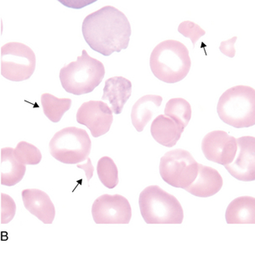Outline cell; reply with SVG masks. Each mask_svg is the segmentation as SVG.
Listing matches in <instances>:
<instances>
[{"label":"cell","mask_w":255,"mask_h":254,"mask_svg":"<svg viewBox=\"0 0 255 254\" xmlns=\"http://www.w3.org/2000/svg\"><path fill=\"white\" fill-rule=\"evenodd\" d=\"M13 153L18 161L25 165H35L40 164L42 159V154L39 150V148L24 141H21L17 144L16 148L13 149Z\"/></svg>","instance_id":"obj_23"},{"label":"cell","mask_w":255,"mask_h":254,"mask_svg":"<svg viewBox=\"0 0 255 254\" xmlns=\"http://www.w3.org/2000/svg\"><path fill=\"white\" fill-rule=\"evenodd\" d=\"M162 101L163 98L159 95H145L136 102L131 112V120L138 132H142L149 124Z\"/></svg>","instance_id":"obj_17"},{"label":"cell","mask_w":255,"mask_h":254,"mask_svg":"<svg viewBox=\"0 0 255 254\" xmlns=\"http://www.w3.org/2000/svg\"><path fill=\"white\" fill-rule=\"evenodd\" d=\"M165 115L185 129L191 120V104L184 98H171L165 105Z\"/></svg>","instance_id":"obj_21"},{"label":"cell","mask_w":255,"mask_h":254,"mask_svg":"<svg viewBox=\"0 0 255 254\" xmlns=\"http://www.w3.org/2000/svg\"><path fill=\"white\" fill-rule=\"evenodd\" d=\"M236 40L237 37L235 36V37H233L229 40L223 41V42L221 43V51H222L225 56L233 58V57L235 56V54H236V50H235V48H234V44L236 42Z\"/></svg>","instance_id":"obj_26"},{"label":"cell","mask_w":255,"mask_h":254,"mask_svg":"<svg viewBox=\"0 0 255 254\" xmlns=\"http://www.w3.org/2000/svg\"><path fill=\"white\" fill-rule=\"evenodd\" d=\"M178 31L185 37L191 39L192 45L194 47L200 38L206 34L204 29H202L198 24H196L194 22L189 21V20L182 22L180 24L178 27Z\"/></svg>","instance_id":"obj_24"},{"label":"cell","mask_w":255,"mask_h":254,"mask_svg":"<svg viewBox=\"0 0 255 254\" xmlns=\"http://www.w3.org/2000/svg\"><path fill=\"white\" fill-rule=\"evenodd\" d=\"M26 171L25 164L16 159L13 149L9 147L1 149V185L13 186L20 182Z\"/></svg>","instance_id":"obj_18"},{"label":"cell","mask_w":255,"mask_h":254,"mask_svg":"<svg viewBox=\"0 0 255 254\" xmlns=\"http://www.w3.org/2000/svg\"><path fill=\"white\" fill-rule=\"evenodd\" d=\"M225 217L228 224H255V197L245 196L234 199L227 208Z\"/></svg>","instance_id":"obj_19"},{"label":"cell","mask_w":255,"mask_h":254,"mask_svg":"<svg viewBox=\"0 0 255 254\" xmlns=\"http://www.w3.org/2000/svg\"><path fill=\"white\" fill-rule=\"evenodd\" d=\"M97 172L102 184L109 189H114L120 182L119 170L110 157H102L97 164Z\"/></svg>","instance_id":"obj_22"},{"label":"cell","mask_w":255,"mask_h":254,"mask_svg":"<svg viewBox=\"0 0 255 254\" xmlns=\"http://www.w3.org/2000/svg\"><path fill=\"white\" fill-rule=\"evenodd\" d=\"M223 185V178L217 169L199 164L197 177L184 190L193 196L206 198L218 193Z\"/></svg>","instance_id":"obj_14"},{"label":"cell","mask_w":255,"mask_h":254,"mask_svg":"<svg viewBox=\"0 0 255 254\" xmlns=\"http://www.w3.org/2000/svg\"><path fill=\"white\" fill-rule=\"evenodd\" d=\"M236 155L230 164L225 165L229 174L240 181L255 180V138L245 136L236 138Z\"/></svg>","instance_id":"obj_12"},{"label":"cell","mask_w":255,"mask_h":254,"mask_svg":"<svg viewBox=\"0 0 255 254\" xmlns=\"http://www.w3.org/2000/svg\"><path fill=\"white\" fill-rule=\"evenodd\" d=\"M1 223L7 224L13 219L16 212V205L13 199L6 194H1Z\"/></svg>","instance_id":"obj_25"},{"label":"cell","mask_w":255,"mask_h":254,"mask_svg":"<svg viewBox=\"0 0 255 254\" xmlns=\"http://www.w3.org/2000/svg\"><path fill=\"white\" fill-rule=\"evenodd\" d=\"M183 132L184 128L170 118L162 114L154 119L150 127V132L154 140L167 148L174 147Z\"/></svg>","instance_id":"obj_16"},{"label":"cell","mask_w":255,"mask_h":254,"mask_svg":"<svg viewBox=\"0 0 255 254\" xmlns=\"http://www.w3.org/2000/svg\"><path fill=\"white\" fill-rule=\"evenodd\" d=\"M217 112L220 120L236 128L255 125V90L249 86H236L222 94Z\"/></svg>","instance_id":"obj_4"},{"label":"cell","mask_w":255,"mask_h":254,"mask_svg":"<svg viewBox=\"0 0 255 254\" xmlns=\"http://www.w3.org/2000/svg\"><path fill=\"white\" fill-rule=\"evenodd\" d=\"M113 121V111L103 101L86 102L77 110V122L88 127L94 138L109 132Z\"/></svg>","instance_id":"obj_10"},{"label":"cell","mask_w":255,"mask_h":254,"mask_svg":"<svg viewBox=\"0 0 255 254\" xmlns=\"http://www.w3.org/2000/svg\"><path fill=\"white\" fill-rule=\"evenodd\" d=\"M138 204L147 224H181L183 222L181 203L158 185H150L141 191Z\"/></svg>","instance_id":"obj_5"},{"label":"cell","mask_w":255,"mask_h":254,"mask_svg":"<svg viewBox=\"0 0 255 254\" xmlns=\"http://www.w3.org/2000/svg\"><path fill=\"white\" fill-rule=\"evenodd\" d=\"M92 215L97 224H128L132 209L125 196L105 194L93 202Z\"/></svg>","instance_id":"obj_9"},{"label":"cell","mask_w":255,"mask_h":254,"mask_svg":"<svg viewBox=\"0 0 255 254\" xmlns=\"http://www.w3.org/2000/svg\"><path fill=\"white\" fill-rule=\"evenodd\" d=\"M40 103L44 114L52 123L60 122L72 106L71 98H58L50 93L42 94Z\"/></svg>","instance_id":"obj_20"},{"label":"cell","mask_w":255,"mask_h":254,"mask_svg":"<svg viewBox=\"0 0 255 254\" xmlns=\"http://www.w3.org/2000/svg\"><path fill=\"white\" fill-rule=\"evenodd\" d=\"M51 156L67 164L85 161L90 154L92 142L85 129L65 127L54 135L49 143Z\"/></svg>","instance_id":"obj_6"},{"label":"cell","mask_w":255,"mask_h":254,"mask_svg":"<svg viewBox=\"0 0 255 254\" xmlns=\"http://www.w3.org/2000/svg\"><path fill=\"white\" fill-rule=\"evenodd\" d=\"M104 76V64L91 57L85 50L77 61H72L60 71V81L64 90L76 96L92 93L100 85Z\"/></svg>","instance_id":"obj_3"},{"label":"cell","mask_w":255,"mask_h":254,"mask_svg":"<svg viewBox=\"0 0 255 254\" xmlns=\"http://www.w3.org/2000/svg\"><path fill=\"white\" fill-rule=\"evenodd\" d=\"M237 149L236 138L225 131L208 132L202 139V150L206 159L224 166L233 162Z\"/></svg>","instance_id":"obj_11"},{"label":"cell","mask_w":255,"mask_h":254,"mask_svg":"<svg viewBox=\"0 0 255 254\" xmlns=\"http://www.w3.org/2000/svg\"><path fill=\"white\" fill-rule=\"evenodd\" d=\"M83 35L92 50L109 56L127 49L130 24L123 12L113 6H105L86 17Z\"/></svg>","instance_id":"obj_1"},{"label":"cell","mask_w":255,"mask_h":254,"mask_svg":"<svg viewBox=\"0 0 255 254\" xmlns=\"http://www.w3.org/2000/svg\"><path fill=\"white\" fill-rule=\"evenodd\" d=\"M198 165L190 152L176 148L161 157L159 174L168 185L175 188L185 189L197 177Z\"/></svg>","instance_id":"obj_7"},{"label":"cell","mask_w":255,"mask_h":254,"mask_svg":"<svg viewBox=\"0 0 255 254\" xmlns=\"http://www.w3.org/2000/svg\"><path fill=\"white\" fill-rule=\"evenodd\" d=\"M132 93V83L123 77H114L105 82L103 100L109 101L112 111L115 114H121L125 104Z\"/></svg>","instance_id":"obj_15"},{"label":"cell","mask_w":255,"mask_h":254,"mask_svg":"<svg viewBox=\"0 0 255 254\" xmlns=\"http://www.w3.org/2000/svg\"><path fill=\"white\" fill-rule=\"evenodd\" d=\"M22 200L27 211L45 224L53 223L56 209L50 196L38 189H25L22 191Z\"/></svg>","instance_id":"obj_13"},{"label":"cell","mask_w":255,"mask_h":254,"mask_svg":"<svg viewBox=\"0 0 255 254\" xmlns=\"http://www.w3.org/2000/svg\"><path fill=\"white\" fill-rule=\"evenodd\" d=\"M188 49L177 40L159 43L152 50L149 66L154 77L161 82L175 83L182 81L191 69Z\"/></svg>","instance_id":"obj_2"},{"label":"cell","mask_w":255,"mask_h":254,"mask_svg":"<svg viewBox=\"0 0 255 254\" xmlns=\"http://www.w3.org/2000/svg\"><path fill=\"white\" fill-rule=\"evenodd\" d=\"M36 58L23 43L9 42L1 47V75L12 82H23L34 74Z\"/></svg>","instance_id":"obj_8"}]
</instances>
